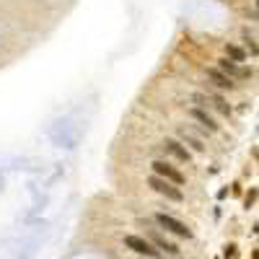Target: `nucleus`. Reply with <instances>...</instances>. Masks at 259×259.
<instances>
[{"instance_id": "nucleus-4", "label": "nucleus", "mask_w": 259, "mask_h": 259, "mask_svg": "<svg viewBox=\"0 0 259 259\" xmlns=\"http://www.w3.org/2000/svg\"><path fill=\"white\" fill-rule=\"evenodd\" d=\"M148 184L153 187L158 194H163L166 200H171V202H181V200H184L181 189H179V187H174L171 181H163V179H158V177H150V179H148Z\"/></svg>"}, {"instance_id": "nucleus-9", "label": "nucleus", "mask_w": 259, "mask_h": 259, "mask_svg": "<svg viewBox=\"0 0 259 259\" xmlns=\"http://www.w3.org/2000/svg\"><path fill=\"white\" fill-rule=\"evenodd\" d=\"M208 101H210V106H212V109H215L218 114H223V117H231V112H233L231 104H228L220 94H215V91H208Z\"/></svg>"}, {"instance_id": "nucleus-6", "label": "nucleus", "mask_w": 259, "mask_h": 259, "mask_svg": "<svg viewBox=\"0 0 259 259\" xmlns=\"http://www.w3.org/2000/svg\"><path fill=\"white\" fill-rule=\"evenodd\" d=\"M148 236H150V243H153L158 251H166V254H179V246H177V243L169 241L166 236H161V233L156 231V228H150V233H148Z\"/></svg>"}, {"instance_id": "nucleus-12", "label": "nucleus", "mask_w": 259, "mask_h": 259, "mask_svg": "<svg viewBox=\"0 0 259 259\" xmlns=\"http://www.w3.org/2000/svg\"><path fill=\"white\" fill-rule=\"evenodd\" d=\"M226 55H228V60H233V63H243V60H246V52L241 47H236V44H226Z\"/></svg>"}, {"instance_id": "nucleus-2", "label": "nucleus", "mask_w": 259, "mask_h": 259, "mask_svg": "<svg viewBox=\"0 0 259 259\" xmlns=\"http://www.w3.org/2000/svg\"><path fill=\"white\" fill-rule=\"evenodd\" d=\"M156 223L161 226V228H166L169 233L179 236V239H192V231H189V228L181 223V220L171 218V215H166V212H158V215H156Z\"/></svg>"}, {"instance_id": "nucleus-11", "label": "nucleus", "mask_w": 259, "mask_h": 259, "mask_svg": "<svg viewBox=\"0 0 259 259\" xmlns=\"http://www.w3.org/2000/svg\"><path fill=\"white\" fill-rule=\"evenodd\" d=\"M179 138L184 140L187 146H192V150H197V153H202V150H205V143H202L200 138H194V135L189 132L187 127H179Z\"/></svg>"}, {"instance_id": "nucleus-7", "label": "nucleus", "mask_w": 259, "mask_h": 259, "mask_svg": "<svg viewBox=\"0 0 259 259\" xmlns=\"http://www.w3.org/2000/svg\"><path fill=\"white\" fill-rule=\"evenodd\" d=\"M208 78H210V83L212 86H218L220 91H233L236 88V83L228 78V75H223L218 70V67H208Z\"/></svg>"}, {"instance_id": "nucleus-3", "label": "nucleus", "mask_w": 259, "mask_h": 259, "mask_svg": "<svg viewBox=\"0 0 259 259\" xmlns=\"http://www.w3.org/2000/svg\"><path fill=\"white\" fill-rule=\"evenodd\" d=\"M153 171H156L153 177L163 179V181H171L174 187H181V184H184V174L177 171L169 161H156V163H153Z\"/></svg>"}, {"instance_id": "nucleus-10", "label": "nucleus", "mask_w": 259, "mask_h": 259, "mask_svg": "<svg viewBox=\"0 0 259 259\" xmlns=\"http://www.w3.org/2000/svg\"><path fill=\"white\" fill-rule=\"evenodd\" d=\"M189 114H192V119H197L200 125L208 127V132H218V130H220V127H218V122L212 119L205 109H197V106H192V109H189Z\"/></svg>"}, {"instance_id": "nucleus-1", "label": "nucleus", "mask_w": 259, "mask_h": 259, "mask_svg": "<svg viewBox=\"0 0 259 259\" xmlns=\"http://www.w3.org/2000/svg\"><path fill=\"white\" fill-rule=\"evenodd\" d=\"M125 246L132 249L135 254L146 257V259H158V257H161V251H158L148 239H140V236H125Z\"/></svg>"}, {"instance_id": "nucleus-5", "label": "nucleus", "mask_w": 259, "mask_h": 259, "mask_svg": "<svg viewBox=\"0 0 259 259\" xmlns=\"http://www.w3.org/2000/svg\"><path fill=\"white\" fill-rule=\"evenodd\" d=\"M218 70L223 73V75H228V78H239V81H246V78H251V70L249 67H241L239 63H233V60H228V57H223V60H218Z\"/></svg>"}, {"instance_id": "nucleus-13", "label": "nucleus", "mask_w": 259, "mask_h": 259, "mask_svg": "<svg viewBox=\"0 0 259 259\" xmlns=\"http://www.w3.org/2000/svg\"><path fill=\"white\" fill-rule=\"evenodd\" d=\"M223 254H226V257H233V254H236V246H226Z\"/></svg>"}, {"instance_id": "nucleus-8", "label": "nucleus", "mask_w": 259, "mask_h": 259, "mask_svg": "<svg viewBox=\"0 0 259 259\" xmlns=\"http://www.w3.org/2000/svg\"><path fill=\"white\" fill-rule=\"evenodd\" d=\"M163 148H166V153H171L174 158H179V161H184V163L192 161V153H189V150L181 146L179 140H166V143H163Z\"/></svg>"}]
</instances>
